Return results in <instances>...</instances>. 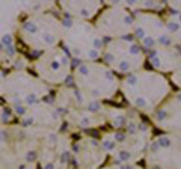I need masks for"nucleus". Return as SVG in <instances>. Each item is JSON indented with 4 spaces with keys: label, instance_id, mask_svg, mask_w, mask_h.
<instances>
[{
    "label": "nucleus",
    "instance_id": "obj_1",
    "mask_svg": "<svg viewBox=\"0 0 181 169\" xmlns=\"http://www.w3.org/2000/svg\"><path fill=\"white\" fill-rule=\"evenodd\" d=\"M0 42L3 44V47H5V48H6V47H11V45H14V40H12V35H9V33L3 35V36H2V40H0Z\"/></svg>",
    "mask_w": 181,
    "mask_h": 169
},
{
    "label": "nucleus",
    "instance_id": "obj_2",
    "mask_svg": "<svg viewBox=\"0 0 181 169\" xmlns=\"http://www.w3.org/2000/svg\"><path fill=\"white\" fill-rule=\"evenodd\" d=\"M23 29H24L26 32H29V33H36V32H38L36 24H35V23H32V21L24 23V24H23Z\"/></svg>",
    "mask_w": 181,
    "mask_h": 169
},
{
    "label": "nucleus",
    "instance_id": "obj_3",
    "mask_svg": "<svg viewBox=\"0 0 181 169\" xmlns=\"http://www.w3.org/2000/svg\"><path fill=\"white\" fill-rule=\"evenodd\" d=\"M159 147H162V148H169L171 145H172V140L167 137V136H162L160 139H159Z\"/></svg>",
    "mask_w": 181,
    "mask_h": 169
},
{
    "label": "nucleus",
    "instance_id": "obj_4",
    "mask_svg": "<svg viewBox=\"0 0 181 169\" xmlns=\"http://www.w3.org/2000/svg\"><path fill=\"white\" fill-rule=\"evenodd\" d=\"M88 109H89L90 112H98V110L101 109V104H100V103H98V101H95V100H92V101H90V103H89V104H88Z\"/></svg>",
    "mask_w": 181,
    "mask_h": 169
},
{
    "label": "nucleus",
    "instance_id": "obj_5",
    "mask_svg": "<svg viewBox=\"0 0 181 169\" xmlns=\"http://www.w3.org/2000/svg\"><path fill=\"white\" fill-rule=\"evenodd\" d=\"M159 42L162 44V45H164V47H167V45H171V42H172V40L167 35H162L160 38H159Z\"/></svg>",
    "mask_w": 181,
    "mask_h": 169
},
{
    "label": "nucleus",
    "instance_id": "obj_6",
    "mask_svg": "<svg viewBox=\"0 0 181 169\" xmlns=\"http://www.w3.org/2000/svg\"><path fill=\"white\" fill-rule=\"evenodd\" d=\"M42 40L47 42V44H55L56 42V38L53 36V35H50V33H42Z\"/></svg>",
    "mask_w": 181,
    "mask_h": 169
},
{
    "label": "nucleus",
    "instance_id": "obj_7",
    "mask_svg": "<svg viewBox=\"0 0 181 169\" xmlns=\"http://www.w3.org/2000/svg\"><path fill=\"white\" fill-rule=\"evenodd\" d=\"M142 41H144V45H145L147 48H151V47H154V45H156V41H154L152 38H149V36H145Z\"/></svg>",
    "mask_w": 181,
    "mask_h": 169
},
{
    "label": "nucleus",
    "instance_id": "obj_8",
    "mask_svg": "<svg viewBox=\"0 0 181 169\" xmlns=\"http://www.w3.org/2000/svg\"><path fill=\"white\" fill-rule=\"evenodd\" d=\"M167 29H169L171 32H178V30H180V23L169 21V23H167Z\"/></svg>",
    "mask_w": 181,
    "mask_h": 169
},
{
    "label": "nucleus",
    "instance_id": "obj_9",
    "mask_svg": "<svg viewBox=\"0 0 181 169\" xmlns=\"http://www.w3.org/2000/svg\"><path fill=\"white\" fill-rule=\"evenodd\" d=\"M103 147H104V150H107V151L115 150V140H104L103 142Z\"/></svg>",
    "mask_w": 181,
    "mask_h": 169
},
{
    "label": "nucleus",
    "instance_id": "obj_10",
    "mask_svg": "<svg viewBox=\"0 0 181 169\" xmlns=\"http://www.w3.org/2000/svg\"><path fill=\"white\" fill-rule=\"evenodd\" d=\"M77 71H79V74H82V76H88L89 74V67L88 65H85V63H82L79 68H77Z\"/></svg>",
    "mask_w": 181,
    "mask_h": 169
},
{
    "label": "nucleus",
    "instance_id": "obj_11",
    "mask_svg": "<svg viewBox=\"0 0 181 169\" xmlns=\"http://www.w3.org/2000/svg\"><path fill=\"white\" fill-rule=\"evenodd\" d=\"M127 83L130 85V86H134V85L137 83V77H136L134 74H128V76H127Z\"/></svg>",
    "mask_w": 181,
    "mask_h": 169
},
{
    "label": "nucleus",
    "instance_id": "obj_12",
    "mask_svg": "<svg viewBox=\"0 0 181 169\" xmlns=\"http://www.w3.org/2000/svg\"><path fill=\"white\" fill-rule=\"evenodd\" d=\"M130 157H131V154L128 152V151H125V150L119 152V160H121V162H127Z\"/></svg>",
    "mask_w": 181,
    "mask_h": 169
},
{
    "label": "nucleus",
    "instance_id": "obj_13",
    "mask_svg": "<svg viewBox=\"0 0 181 169\" xmlns=\"http://www.w3.org/2000/svg\"><path fill=\"white\" fill-rule=\"evenodd\" d=\"M26 103H27L29 106L35 104V103H36V95L35 94H27V95H26Z\"/></svg>",
    "mask_w": 181,
    "mask_h": 169
},
{
    "label": "nucleus",
    "instance_id": "obj_14",
    "mask_svg": "<svg viewBox=\"0 0 181 169\" xmlns=\"http://www.w3.org/2000/svg\"><path fill=\"white\" fill-rule=\"evenodd\" d=\"M26 162H35L36 160V152L35 151H29L27 154H26Z\"/></svg>",
    "mask_w": 181,
    "mask_h": 169
},
{
    "label": "nucleus",
    "instance_id": "obj_15",
    "mask_svg": "<svg viewBox=\"0 0 181 169\" xmlns=\"http://www.w3.org/2000/svg\"><path fill=\"white\" fill-rule=\"evenodd\" d=\"M11 116H12V115H11V110H9V109H5V110L2 112V121H3V122L9 121Z\"/></svg>",
    "mask_w": 181,
    "mask_h": 169
},
{
    "label": "nucleus",
    "instance_id": "obj_16",
    "mask_svg": "<svg viewBox=\"0 0 181 169\" xmlns=\"http://www.w3.org/2000/svg\"><path fill=\"white\" fill-rule=\"evenodd\" d=\"M5 53L8 58H12V56H15V47L14 45H11V47H6L5 48Z\"/></svg>",
    "mask_w": 181,
    "mask_h": 169
},
{
    "label": "nucleus",
    "instance_id": "obj_17",
    "mask_svg": "<svg viewBox=\"0 0 181 169\" xmlns=\"http://www.w3.org/2000/svg\"><path fill=\"white\" fill-rule=\"evenodd\" d=\"M14 110H15V113H17V115H20V116L26 115V112H27L24 106H15V109H14Z\"/></svg>",
    "mask_w": 181,
    "mask_h": 169
},
{
    "label": "nucleus",
    "instance_id": "obj_18",
    "mask_svg": "<svg viewBox=\"0 0 181 169\" xmlns=\"http://www.w3.org/2000/svg\"><path fill=\"white\" fill-rule=\"evenodd\" d=\"M127 139V136L122 133V132H118V133H115V140H118V142H124Z\"/></svg>",
    "mask_w": 181,
    "mask_h": 169
},
{
    "label": "nucleus",
    "instance_id": "obj_19",
    "mask_svg": "<svg viewBox=\"0 0 181 169\" xmlns=\"http://www.w3.org/2000/svg\"><path fill=\"white\" fill-rule=\"evenodd\" d=\"M136 36L140 38V40H144V38H145V30L142 29V27H137L136 29Z\"/></svg>",
    "mask_w": 181,
    "mask_h": 169
},
{
    "label": "nucleus",
    "instance_id": "obj_20",
    "mask_svg": "<svg viewBox=\"0 0 181 169\" xmlns=\"http://www.w3.org/2000/svg\"><path fill=\"white\" fill-rule=\"evenodd\" d=\"M128 68H130V65H128V62H125V60L119 62V70H121V71H128Z\"/></svg>",
    "mask_w": 181,
    "mask_h": 169
},
{
    "label": "nucleus",
    "instance_id": "obj_21",
    "mask_svg": "<svg viewBox=\"0 0 181 169\" xmlns=\"http://www.w3.org/2000/svg\"><path fill=\"white\" fill-rule=\"evenodd\" d=\"M60 162L62 163H67V162H70V152H62V155H60Z\"/></svg>",
    "mask_w": 181,
    "mask_h": 169
},
{
    "label": "nucleus",
    "instance_id": "obj_22",
    "mask_svg": "<svg viewBox=\"0 0 181 169\" xmlns=\"http://www.w3.org/2000/svg\"><path fill=\"white\" fill-rule=\"evenodd\" d=\"M115 124H116V125H118V127H121V125H124V124H125V118H124V116H118V118H116V119H115Z\"/></svg>",
    "mask_w": 181,
    "mask_h": 169
},
{
    "label": "nucleus",
    "instance_id": "obj_23",
    "mask_svg": "<svg viewBox=\"0 0 181 169\" xmlns=\"http://www.w3.org/2000/svg\"><path fill=\"white\" fill-rule=\"evenodd\" d=\"M71 62H73V63H71V65H73V68H79L80 65H82V59H77V58H74Z\"/></svg>",
    "mask_w": 181,
    "mask_h": 169
},
{
    "label": "nucleus",
    "instance_id": "obj_24",
    "mask_svg": "<svg viewBox=\"0 0 181 169\" xmlns=\"http://www.w3.org/2000/svg\"><path fill=\"white\" fill-rule=\"evenodd\" d=\"M51 70L59 71V70H60V62H59V60H53V62H51Z\"/></svg>",
    "mask_w": 181,
    "mask_h": 169
},
{
    "label": "nucleus",
    "instance_id": "obj_25",
    "mask_svg": "<svg viewBox=\"0 0 181 169\" xmlns=\"http://www.w3.org/2000/svg\"><path fill=\"white\" fill-rule=\"evenodd\" d=\"M130 53H131V55H139V53H140V48H139L137 45L133 44V45L130 47Z\"/></svg>",
    "mask_w": 181,
    "mask_h": 169
},
{
    "label": "nucleus",
    "instance_id": "obj_26",
    "mask_svg": "<svg viewBox=\"0 0 181 169\" xmlns=\"http://www.w3.org/2000/svg\"><path fill=\"white\" fill-rule=\"evenodd\" d=\"M98 58V51L94 48V50H90L89 51V59H97Z\"/></svg>",
    "mask_w": 181,
    "mask_h": 169
},
{
    "label": "nucleus",
    "instance_id": "obj_27",
    "mask_svg": "<svg viewBox=\"0 0 181 169\" xmlns=\"http://www.w3.org/2000/svg\"><path fill=\"white\" fill-rule=\"evenodd\" d=\"M14 67H15L17 70H23V68H24V63H23V60H15Z\"/></svg>",
    "mask_w": 181,
    "mask_h": 169
},
{
    "label": "nucleus",
    "instance_id": "obj_28",
    "mask_svg": "<svg viewBox=\"0 0 181 169\" xmlns=\"http://www.w3.org/2000/svg\"><path fill=\"white\" fill-rule=\"evenodd\" d=\"M65 83H67V86H73V85H74L73 76H68V77H67V79H65Z\"/></svg>",
    "mask_w": 181,
    "mask_h": 169
},
{
    "label": "nucleus",
    "instance_id": "obj_29",
    "mask_svg": "<svg viewBox=\"0 0 181 169\" xmlns=\"http://www.w3.org/2000/svg\"><path fill=\"white\" fill-rule=\"evenodd\" d=\"M136 104H137V106H140V107H144V106L147 104V101H145L144 98H137V100H136Z\"/></svg>",
    "mask_w": 181,
    "mask_h": 169
},
{
    "label": "nucleus",
    "instance_id": "obj_30",
    "mask_svg": "<svg viewBox=\"0 0 181 169\" xmlns=\"http://www.w3.org/2000/svg\"><path fill=\"white\" fill-rule=\"evenodd\" d=\"M157 118H159V119H164V118H166V112H164V110L157 112Z\"/></svg>",
    "mask_w": 181,
    "mask_h": 169
},
{
    "label": "nucleus",
    "instance_id": "obj_31",
    "mask_svg": "<svg viewBox=\"0 0 181 169\" xmlns=\"http://www.w3.org/2000/svg\"><path fill=\"white\" fill-rule=\"evenodd\" d=\"M32 122H33V118H26V119L23 121V125H24V127H27V125H30Z\"/></svg>",
    "mask_w": 181,
    "mask_h": 169
},
{
    "label": "nucleus",
    "instance_id": "obj_32",
    "mask_svg": "<svg viewBox=\"0 0 181 169\" xmlns=\"http://www.w3.org/2000/svg\"><path fill=\"white\" fill-rule=\"evenodd\" d=\"M89 124H90V121H89L88 118H83V119L80 121V125H82V127H88Z\"/></svg>",
    "mask_w": 181,
    "mask_h": 169
},
{
    "label": "nucleus",
    "instance_id": "obj_33",
    "mask_svg": "<svg viewBox=\"0 0 181 169\" xmlns=\"http://www.w3.org/2000/svg\"><path fill=\"white\" fill-rule=\"evenodd\" d=\"M63 24H65V27H71L73 20H71V18H65V20H63Z\"/></svg>",
    "mask_w": 181,
    "mask_h": 169
},
{
    "label": "nucleus",
    "instance_id": "obj_34",
    "mask_svg": "<svg viewBox=\"0 0 181 169\" xmlns=\"http://www.w3.org/2000/svg\"><path fill=\"white\" fill-rule=\"evenodd\" d=\"M151 62H152L154 67H160V59H159V58H154V59H151Z\"/></svg>",
    "mask_w": 181,
    "mask_h": 169
},
{
    "label": "nucleus",
    "instance_id": "obj_35",
    "mask_svg": "<svg viewBox=\"0 0 181 169\" xmlns=\"http://www.w3.org/2000/svg\"><path fill=\"white\" fill-rule=\"evenodd\" d=\"M80 15H83V17H88V15H89V11H88L86 8H82V9H80Z\"/></svg>",
    "mask_w": 181,
    "mask_h": 169
},
{
    "label": "nucleus",
    "instance_id": "obj_36",
    "mask_svg": "<svg viewBox=\"0 0 181 169\" xmlns=\"http://www.w3.org/2000/svg\"><path fill=\"white\" fill-rule=\"evenodd\" d=\"M128 132L133 134V133L136 132V125H134V124H128Z\"/></svg>",
    "mask_w": 181,
    "mask_h": 169
},
{
    "label": "nucleus",
    "instance_id": "obj_37",
    "mask_svg": "<svg viewBox=\"0 0 181 169\" xmlns=\"http://www.w3.org/2000/svg\"><path fill=\"white\" fill-rule=\"evenodd\" d=\"M133 38H134V35L128 33V35H125V36H124V40H125V41H133Z\"/></svg>",
    "mask_w": 181,
    "mask_h": 169
},
{
    "label": "nucleus",
    "instance_id": "obj_38",
    "mask_svg": "<svg viewBox=\"0 0 181 169\" xmlns=\"http://www.w3.org/2000/svg\"><path fill=\"white\" fill-rule=\"evenodd\" d=\"M6 139H8L6 133H5V132H0V140H2V142H5Z\"/></svg>",
    "mask_w": 181,
    "mask_h": 169
},
{
    "label": "nucleus",
    "instance_id": "obj_39",
    "mask_svg": "<svg viewBox=\"0 0 181 169\" xmlns=\"http://www.w3.org/2000/svg\"><path fill=\"white\" fill-rule=\"evenodd\" d=\"M70 63V59L68 58H62L60 59V65H68Z\"/></svg>",
    "mask_w": 181,
    "mask_h": 169
},
{
    "label": "nucleus",
    "instance_id": "obj_40",
    "mask_svg": "<svg viewBox=\"0 0 181 169\" xmlns=\"http://www.w3.org/2000/svg\"><path fill=\"white\" fill-rule=\"evenodd\" d=\"M94 45H95V50L100 48V47H101V41H100V40H95V41H94Z\"/></svg>",
    "mask_w": 181,
    "mask_h": 169
},
{
    "label": "nucleus",
    "instance_id": "obj_41",
    "mask_svg": "<svg viewBox=\"0 0 181 169\" xmlns=\"http://www.w3.org/2000/svg\"><path fill=\"white\" fill-rule=\"evenodd\" d=\"M113 59H115V58H113L110 53H107V55H106V60H107V62H113Z\"/></svg>",
    "mask_w": 181,
    "mask_h": 169
},
{
    "label": "nucleus",
    "instance_id": "obj_42",
    "mask_svg": "<svg viewBox=\"0 0 181 169\" xmlns=\"http://www.w3.org/2000/svg\"><path fill=\"white\" fill-rule=\"evenodd\" d=\"M75 97H77V100H79V101H80V103H82V101H83V98H82V94H80V92H79V91H75Z\"/></svg>",
    "mask_w": 181,
    "mask_h": 169
},
{
    "label": "nucleus",
    "instance_id": "obj_43",
    "mask_svg": "<svg viewBox=\"0 0 181 169\" xmlns=\"http://www.w3.org/2000/svg\"><path fill=\"white\" fill-rule=\"evenodd\" d=\"M124 21H125L127 24H131V23H133V18H131V17H125V18H124Z\"/></svg>",
    "mask_w": 181,
    "mask_h": 169
},
{
    "label": "nucleus",
    "instance_id": "obj_44",
    "mask_svg": "<svg viewBox=\"0 0 181 169\" xmlns=\"http://www.w3.org/2000/svg\"><path fill=\"white\" fill-rule=\"evenodd\" d=\"M44 169H55V165H53V163H47V165L44 166Z\"/></svg>",
    "mask_w": 181,
    "mask_h": 169
},
{
    "label": "nucleus",
    "instance_id": "obj_45",
    "mask_svg": "<svg viewBox=\"0 0 181 169\" xmlns=\"http://www.w3.org/2000/svg\"><path fill=\"white\" fill-rule=\"evenodd\" d=\"M151 150H152V151H157V150H159V144H157V142L151 145Z\"/></svg>",
    "mask_w": 181,
    "mask_h": 169
},
{
    "label": "nucleus",
    "instance_id": "obj_46",
    "mask_svg": "<svg viewBox=\"0 0 181 169\" xmlns=\"http://www.w3.org/2000/svg\"><path fill=\"white\" fill-rule=\"evenodd\" d=\"M73 151H74V152H77V151H79V147H77V145H74V148H73Z\"/></svg>",
    "mask_w": 181,
    "mask_h": 169
},
{
    "label": "nucleus",
    "instance_id": "obj_47",
    "mask_svg": "<svg viewBox=\"0 0 181 169\" xmlns=\"http://www.w3.org/2000/svg\"><path fill=\"white\" fill-rule=\"evenodd\" d=\"M121 169H133V168H131V166H127V165H125V166H122Z\"/></svg>",
    "mask_w": 181,
    "mask_h": 169
},
{
    "label": "nucleus",
    "instance_id": "obj_48",
    "mask_svg": "<svg viewBox=\"0 0 181 169\" xmlns=\"http://www.w3.org/2000/svg\"><path fill=\"white\" fill-rule=\"evenodd\" d=\"M0 51H5V47H3V44L0 42Z\"/></svg>",
    "mask_w": 181,
    "mask_h": 169
},
{
    "label": "nucleus",
    "instance_id": "obj_49",
    "mask_svg": "<svg viewBox=\"0 0 181 169\" xmlns=\"http://www.w3.org/2000/svg\"><path fill=\"white\" fill-rule=\"evenodd\" d=\"M18 169H26V165H20V166H18Z\"/></svg>",
    "mask_w": 181,
    "mask_h": 169
},
{
    "label": "nucleus",
    "instance_id": "obj_50",
    "mask_svg": "<svg viewBox=\"0 0 181 169\" xmlns=\"http://www.w3.org/2000/svg\"><path fill=\"white\" fill-rule=\"evenodd\" d=\"M154 169H160V168H159V166H154Z\"/></svg>",
    "mask_w": 181,
    "mask_h": 169
},
{
    "label": "nucleus",
    "instance_id": "obj_51",
    "mask_svg": "<svg viewBox=\"0 0 181 169\" xmlns=\"http://www.w3.org/2000/svg\"><path fill=\"white\" fill-rule=\"evenodd\" d=\"M178 15H180V21H181V14H178Z\"/></svg>",
    "mask_w": 181,
    "mask_h": 169
}]
</instances>
